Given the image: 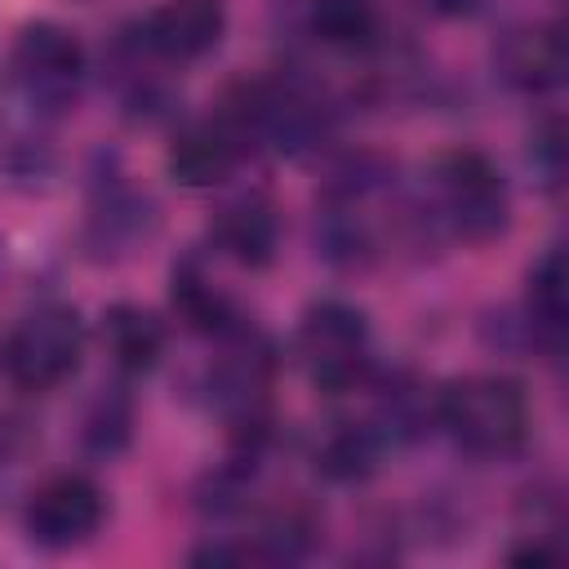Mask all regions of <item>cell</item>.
Returning a JSON list of instances; mask_svg holds the SVG:
<instances>
[{"label":"cell","mask_w":569,"mask_h":569,"mask_svg":"<svg viewBox=\"0 0 569 569\" xmlns=\"http://www.w3.org/2000/svg\"><path fill=\"white\" fill-rule=\"evenodd\" d=\"M436 422L476 458H511L525 449L533 413L529 396L507 373H467L436 391Z\"/></svg>","instance_id":"obj_1"},{"label":"cell","mask_w":569,"mask_h":569,"mask_svg":"<svg viewBox=\"0 0 569 569\" xmlns=\"http://www.w3.org/2000/svg\"><path fill=\"white\" fill-rule=\"evenodd\" d=\"M431 187H436V218L462 244H489L507 231L511 222L507 178L485 151H471V147L445 151L436 160Z\"/></svg>","instance_id":"obj_2"},{"label":"cell","mask_w":569,"mask_h":569,"mask_svg":"<svg viewBox=\"0 0 569 569\" xmlns=\"http://www.w3.org/2000/svg\"><path fill=\"white\" fill-rule=\"evenodd\" d=\"M80 356H84V325H80L76 307L44 302V307L27 311L4 333L0 373L9 378V387L27 391V396H44L80 369Z\"/></svg>","instance_id":"obj_3"},{"label":"cell","mask_w":569,"mask_h":569,"mask_svg":"<svg viewBox=\"0 0 569 569\" xmlns=\"http://www.w3.org/2000/svg\"><path fill=\"white\" fill-rule=\"evenodd\" d=\"M298 356L320 391H356L369 378V316L342 298L311 302L298 325Z\"/></svg>","instance_id":"obj_4"},{"label":"cell","mask_w":569,"mask_h":569,"mask_svg":"<svg viewBox=\"0 0 569 569\" xmlns=\"http://www.w3.org/2000/svg\"><path fill=\"white\" fill-rule=\"evenodd\" d=\"M9 71L36 111H67L84 84V44L62 22H27L9 49Z\"/></svg>","instance_id":"obj_5"},{"label":"cell","mask_w":569,"mask_h":569,"mask_svg":"<svg viewBox=\"0 0 569 569\" xmlns=\"http://www.w3.org/2000/svg\"><path fill=\"white\" fill-rule=\"evenodd\" d=\"M102 516H107L102 489L89 476H80V471H62V476H49L27 498L22 525H27V538L36 547L67 551V547H80L84 538H93Z\"/></svg>","instance_id":"obj_6"},{"label":"cell","mask_w":569,"mask_h":569,"mask_svg":"<svg viewBox=\"0 0 569 569\" xmlns=\"http://www.w3.org/2000/svg\"><path fill=\"white\" fill-rule=\"evenodd\" d=\"M138 36L160 62H196L227 36V0H164Z\"/></svg>","instance_id":"obj_7"},{"label":"cell","mask_w":569,"mask_h":569,"mask_svg":"<svg viewBox=\"0 0 569 569\" xmlns=\"http://www.w3.org/2000/svg\"><path fill=\"white\" fill-rule=\"evenodd\" d=\"M498 76L520 93H551L565 80V31L560 22H525L511 27L493 49Z\"/></svg>","instance_id":"obj_8"},{"label":"cell","mask_w":569,"mask_h":569,"mask_svg":"<svg viewBox=\"0 0 569 569\" xmlns=\"http://www.w3.org/2000/svg\"><path fill=\"white\" fill-rule=\"evenodd\" d=\"M244 156V138L218 116V120H196V124H182L164 151V164L173 173V182L200 191V187H218L236 173Z\"/></svg>","instance_id":"obj_9"},{"label":"cell","mask_w":569,"mask_h":569,"mask_svg":"<svg viewBox=\"0 0 569 569\" xmlns=\"http://www.w3.org/2000/svg\"><path fill=\"white\" fill-rule=\"evenodd\" d=\"M209 236H213V244H218L231 262H240V267H249V271H262V267L276 262V249H280V218H276V204H271L262 191H244V196L227 200V204L213 213Z\"/></svg>","instance_id":"obj_10"},{"label":"cell","mask_w":569,"mask_h":569,"mask_svg":"<svg viewBox=\"0 0 569 569\" xmlns=\"http://www.w3.org/2000/svg\"><path fill=\"white\" fill-rule=\"evenodd\" d=\"M169 302L182 316L187 329L204 333V338H231L236 329H244V316L236 311V302L196 267V262H178L169 276Z\"/></svg>","instance_id":"obj_11"},{"label":"cell","mask_w":569,"mask_h":569,"mask_svg":"<svg viewBox=\"0 0 569 569\" xmlns=\"http://www.w3.org/2000/svg\"><path fill=\"white\" fill-rule=\"evenodd\" d=\"M102 342L120 373H151L164 356V325L138 302H111L102 311Z\"/></svg>","instance_id":"obj_12"},{"label":"cell","mask_w":569,"mask_h":569,"mask_svg":"<svg viewBox=\"0 0 569 569\" xmlns=\"http://www.w3.org/2000/svg\"><path fill=\"white\" fill-rule=\"evenodd\" d=\"M382 431L373 422H333L316 445V471L333 485H360L382 462Z\"/></svg>","instance_id":"obj_13"},{"label":"cell","mask_w":569,"mask_h":569,"mask_svg":"<svg viewBox=\"0 0 569 569\" xmlns=\"http://www.w3.org/2000/svg\"><path fill=\"white\" fill-rule=\"evenodd\" d=\"M307 31L338 53H360L378 40L373 0H307Z\"/></svg>","instance_id":"obj_14"},{"label":"cell","mask_w":569,"mask_h":569,"mask_svg":"<svg viewBox=\"0 0 569 569\" xmlns=\"http://www.w3.org/2000/svg\"><path fill=\"white\" fill-rule=\"evenodd\" d=\"M525 316L533 338H560L565 329V249L551 244L525 276Z\"/></svg>","instance_id":"obj_15"},{"label":"cell","mask_w":569,"mask_h":569,"mask_svg":"<svg viewBox=\"0 0 569 569\" xmlns=\"http://www.w3.org/2000/svg\"><path fill=\"white\" fill-rule=\"evenodd\" d=\"M147 196L129 191L124 182H111L98 200H93V213H89V227H93V244L98 249H124L133 244L138 236L151 231V213H147Z\"/></svg>","instance_id":"obj_16"},{"label":"cell","mask_w":569,"mask_h":569,"mask_svg":"<svg viewBox=\"0 0 569 569\" xmlns=\"http://www.w3.org/2000/svg\"><path fill=\"white\" fill-rule=\"evenodd\" d=\"M316 533H320L316 516L302 502H284V507H276L262 520V529H258V556L262 560H302L311 551Z\"/></svg>","instance_id":"obj_17"},{"label":"cell","mask_w":569,"mask_h":569,"mask_svg":"<svg viewBox=\"0 0 569 569\" xmlns=\"http://www.w3.org/2000/svg\"><path fill=\"white\" fill-rule=\"evenodd\" d=\"M129 427H133V409L124 396H102L89 418H84V445L93 453H116L129 445Z\"/></svg>","instance_id":"obj_18"},{"label":"cell","mask_w":569,"mask_h":569,"mask_svg":"<svg viewBox=\"0 0 569 569\" xmlns=\"http://www.w3.org/2000/svg\"><path fill=\"white\" fill-rule=\"evenodd\" d=\"M529 160H533V169L542 173V182L556 191V187H560V173H565V133H560V120H556V116L533 133Z\"/></svg>","instance_id":"obj_19"},{"label":"cell","mask_w":569,"mask_h":569,"mask_svg":"<svg viewBox=\"0 0 569 569\" xmlns=\"http://www.w3.org/2000/svg\"><path fill=\"white\" fill-rule=\"evenodd\" d=\"M507 560L511 565H547L551 560V547H542V542H525V547H516V551H507Z\"/></svg>","instance_id":"obj_20"},{"label":"cell","mask_w":569,"mask_h":569,"mask_svg":"<svg viewBox=\"0 0 569 569\" xmlns=\"http://www.w3.org/2000/svg\"><path fill=\"white\" fill-rule=\"evenodd\" d=\"M422 4L436 9V13H445V18H462V13H476L480 0H422Z\"/></svg>","instance_id":"obj_21"}]
</instances>
